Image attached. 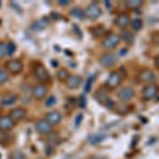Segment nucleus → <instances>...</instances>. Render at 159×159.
<instances>
[{
  "label": "nucleus",
  "instance_id": "22",
  "mask_svg": "<svg viewBox=\"0 0 159 159\" xmlns=\"http://www.w3.org/2000/svg\"><path fill=\"white\" fill-rule=\"evenodd\" d=\"M48 25L47 21L45 19H42V20H37L35 21L34 24L32 25V29L36 30V31H39V30H43Z\"/></svg>",
  "mask_w": 159,
  "mask_h": 159
},
{
  "label": "nucleus",
  "instance_id": "6",
  "mask_svg": "<svg viewBox=\"0 0 159 159\" xmlns=\"http://www.w3.org/2000/svg\"><path fill=\"white\" fill-rule=\"evenodd\" d=\"M136 94V91L133 87L130 86H125V87H122L117 93V97L118 99L120 100L123 103H127V102L132 101L134 99Z\"/></svg>",
  "mask_w": 159,
  "mask_h": 159
},
{
  "label": "nucleus",
  "instance_id": "31",
  "mask_svg": "<svg viewBox=\"0 0 159 159\" xmlns=\"http://www.w3.org/2000/svg\"><path fill=\"white\" fill-rule=\"evenodd\" d=\"M57 3L60 4V6H68V4L70 3V1H69V0H58Z\"/></svg>",
  "mask_w": 159,
  "mask_h": 159
},
{
  "label": "nucleus",
  "instance_id": "19",
  "mask_svg": "<svg viewBox=\"0 0 159 159\" xmlns=\"http://www.w3.org/2000/svg\"><path fill=\"white\" fill-rule=\"evenodd\" d=\"M56 76H57V80L60 82H66L67 81V79L70 76V73H69V71L67 70V69L61 68L60 70L56 72Z\"/></svg>",
  "mask_w": 159,
  "mask_h": 159
},
{
  "label": "nucleus",
  "instance_id": "12",
  "mask_svg": "<svg viewBox=\"0 0 159 159\" xmlns=\"http://www.w3.org/2000/svg\"><path fill=\"white\" fill-rule=\"evenodd\" d=\"M114 24L117 25L119 29H126L127 27L130 24V17L127 13H124V12H121L115 17V20H114Z\"/></svg>",
  "mask_w": 159,
  "mask_h": 159
},
{
  "label": "nucleus",
  "instance_id": "4",
  "mask_svg": "<svg viewBox=\"0 0 159 159\" xmlns=\"http://www.w3.org/2000/svg\"><path fill=\"white\" fill-rule=\"evenodd\" d=\"M117 55L111 52H105L99 57V64L104 68H112L117 64Z\"/></svg>",
  "mask_w": 159,
  "mask_h": 159
},
{
  "label": "nucleus",
  "instance_id": "11",
  "mask_svg": "<svg viewBox=\"0 0 159 159\" xmlns=\"http://www.w3.org/2000/svg\"><path fill=\"white\" fill-rule=\"evenodd\" d=\"M35 130L40 135H49L52 133V125L46 119H39L35 122Z\"/></svg>",
  "mask_w": 159,
  "mask_h": 159
},
{
  "label": "nucleus",
  "instance_id": "21",
  "mask_svg": "<svg viewBox=\"0 0 159 159\" xmlns=\"http://www.w3.org/2000/svg\"><path fill=\"white\" fill-rule=\"evenodd\" d=\"M130 25L134 31H140L143 28V21L140 18H135L134 20H130Z\"/></svg>",
  "mask_w": 159,
  "mask_h": 159
},
{
  "label": "nucleus",
  "instance_id": "5",
  "mask_svg": "<svg viewBox=\"0 0 159 159\" xmlns=\"http://www.w3.org/2000/svg\"><path fill=\"white\" fill-rule=\"evenodd\" d=\"M102 15V9L98 3H90L84 10V16L89 20H97Z\"/></svg>",
  "mask_w": 159,
  "mask_h": 159
},
{
  "label": "nucleus",
  "instance_id": "25",
  "mask_svg": "<svg viewBox=\"0 0 159 159\" xmlns=\"http://www.w3.org/2000/svg\"><path fill=\"white\" fill-rule=\"evenodd\" d=\"M7 82H9V74H7V70L0 68V85H3Z\"/></svg>",
  "mask_w": 159,
  "mask_h": 159
},
{
  "label": "nucleus",
  "instance_id": "17",
  "mask_svg": "<svg viewBox=\"0 0 159 159\" xmlns=\"http://www.w3.org/2000/svg\"><path fill=\"white\" fill-rule=\"evenodd\" d=\"M18 99L19 97L17 93H7L6 96L2 97L0 103L3 105V106H11V105L16 103L18 101Z\"/></svg>",
  "mask_w": 159,
  "mask_h": 159
},
{
  "label": "nucleus",
  "instance_id": "18",
  "mask_svg": "<svg viewBox=\"0 0 159 159\" xmlns=\"http://www.w3.org/2000/svg\"><path fill=\"white\" fill-rule=\"evenodd\" d=\"M143 4L142 0H127L125 2V7L129 10H137Z\"/></svg>",
  "mask_w": 159,
  "mask_h": 159
},
{
  "label": "nucleus",
  "instance_id": "2",
  "mask_svg": "<svg viewBox=\"0 0 159 159\" xmlns=\"http://www.w3.org/2000/svg\"><path fill=\"white\" fill-rule=\"evenodd\" d=\"M121 43V36L116 33H109L102 40V46L106 50H112L116 49L118 46Z\"/></svg>",
  "mask_w": 159,
  "mask_h": 159
},
{
  "label": "nucleus",
  "instance_id": "16",
  "mask_svg": "<svg viewBox=\"0 0 159 159\" xmlns=\"http://www.w3.org/2000/svg\"><path fill=\"white\" fill-rule=\"evenodd\" d=\"M25 115H27V109L24 108V107H16V108L12 109L11 111H10L9 117L11 118L14 122H16V121H20V120L24 119L25 117Z\"/></svg>",
  "mask_w": 159,
  "mask_h": 159
},
{
  "label": "nucleus",
  "instance_id": "13",
  "mask_svg": "<svg viewBox=\"0 0 159 159\" xmlns=\"http://www.w3.org/2000/svg\"><path fill=\"white\" fill-rule=\"evenodd\" d=\"M15 126V122L7 115L0 116V132L7 133L12 130Z\"/></svg>",
  "mask_w": 159,
  "mask_h": 159
},
{
  "label": "nucleus",
  "instance_id": "15",
  "mask_svg": "<svg viewBox=\"0 0 159 159\" xmlns=\"http://www.w3.org/2000/svg\"><path fill=\"white\" fill-rule=\"evenodd\" d=\"M61 118H63L61 117V114L58 111V110H51V111H49L47 115H46L45 119L53 126V125L60 124L61 122Z\"/></svg>",
  "mask_w": 159,
  "mask_h": 159
},
{
  "label": "nucleus",
  "instance_id": "10",
  "mask_svg": "<svg viewBox=\"0 0 159 159\" xmlns=\"http://www.w3.org/2000/svg\"><path fill=\"white\" fill-rule=\"evenodd\" d=\"M48 94V87L45 84L38 83L36 85H34L32 89V97L36 101H42L47 97Z\"/></svg>",
  "mask_w": 159,
  "mask_h": 159
},
{
  "label": "nucleus",
  "instance_id": "28",
  "mask_svg": "<svg viewBox=\"0 0 159 159\" xmlns=\"http://www.w3.org/2000/svg\"><path fill=\"white\" fill-rule=\"evenodd\" d=\"M104 138H105V136H103V135H96V136H92V137H90L89 141H90V143H92V144H97V143L101 142Z\"/></svg>",
  "mask_w": 159,
  "mask_h": 159
},
{
  "label": "nucleus",
  "instance_id": "8",
  "mask_svg": "<svg viewBox=\"0 0 159 159\" xmlns=\"http://www.w3.org/2000/svg\"><path fill=\"white\" fill-rule=\"evenodd\" d=\"M6 69L7 72L11 73L13 75H17L24 70V64L19 60H10L6 63Z\"/></svg>",
  "mask_w": 159,
  "mask_h": 159
},
{
  "label": "nucleus",
  "instance_id": "29",
  "mask_svg": "<svg viewBox=\"0 0 159 159\" xmlns=\"http://www.w3.org/2000/svg\"><path fill=\"white\" fill-rule=\"evenodd\" d=\"M7 55V43L0 42V57H4Z\"/></svg>",
  "mask_w": 159,
  "mask_h": 159
},
{
  "label": "nucleus",
  "instance_id": "30",
  "mask_svg": "<svg viewBox=\"0 0 159 159\" xmlns=\"http://www.w3.org/2000/svg\"><path fill=\"white\" fill-rule=\"evenodd\" d=\"M56 103V98L54 96H50L49 97V99L47 100V101H46V106H53V105H54Z\"/></svg>",
  "mask_w": 159,
  "mask_h": 159
},
{
  "label": "nucleus",
  "instance_id": "20",
  "mask_svg": "<svg viewBox=\"0 0 159 159\" xmlns=\"http://www.w3.org/2000/svg\"><path fill=\"white\" fill-rule=\"evenodd\" d=\"M90 32L94 37H99V36H102V35H105L106 30L104 29L103 25H97V27H94L93 29L90 30Z\"/></svg>",
  "mask_w": 159,
  "mask_h": 159
},
{
  "label": "nucleus",
  "instance_id": "14",
  "mask_svg": "<svg viewBox=\"0 0 159 159\" xmlns=\"http://www.w3.org/2000/svg\"><path fill=\"white\" fill-rule=\"evenodd\" d=\"M66 87L70 90H75L78 89L82 84V78L78 74H73V75H70L67 79V81L65 82Z\"/></svg>",
  "mask_w": 159,
  "mask_h": 159
},
{
  "label": "nucleus",
  "instance_id": "27",
  "mask_svg": "<svg viewBox=\"0 0 159 159\" xmlns=\"http://www.w3.org/2000/svg\"><path fill=\"white\" fill-rule=\"evenodd\" d=\"M16 45L13 42H9L7 43V55H13L14 52L16 51Z\"/></svg>",
  "mask_w": 159,
  "mask_h": 159
},
{
  "label": "nucleus",
  "instance_id": "1",
  "mask_svg": "<svg viewBox=\"0 0 159 159\" xmlns=\"http://www.w3.org/2000/svg\"><path fill=\"white\" fill-rule=\"evenodd\" d=\"M123 81V75L120 73V71H111L109 73L108 78L105 81V88L108 89V90H115L118 87L122 84Z\"/></svg>",
  "mask_w": 159,
  "mask_h": 159
},
{
  "label": "nucleus",
  "instance_id": "23",
  "mask_svg": "<svg viewBox=\"0 0 159 159\" xmlns=\"http://www.w3.org/2000/svg\"><path fill=\"white\" fill-rule=\"evenodd\" d=\"M70 14L75 17V18H79V19H83L84 17H85L84 16V10H82L81 7H79L71 10Z\"/></svg>",
  "mask_w": 159,
  "mask_h": 159
},
{
  "label": "nucleus",
  "instance_id": "9",
  "mask_svg": "<svg viewBox=\"0 0 159 159\" xmlns=\"http://www.w3.org/2000/svg\"><path fill=\"white\" fill-rule=\"evenodd\" d=\"M138 80H139L140 83H144V84H153L156 81V74L154 73V71L152 69H143L138 73Z\"/></svg>",
  "mask_w": 159,
  "mask_h": 159
},
{
  "label": "nucleus",
  "instance_id": "26",
  "mask_svg": "<svg viewBox=\"0 0 159 159\" xmlns=\"http://www.w3.org/2000/svg\"><path fill=\"white\" fill-rule=\"evenodd\" d=\"M10 159H25V155L24 152L17 150V151H14V152L11 153Z\"/></svg>",
  "mask_w": 159,
  "mask_h": 159
},
{
  "label": "nucleus",
  "instance_id": "3",
  "mask_svg": "<svg viewBox=\"0 0 159 159\" xmlns=\"http://www.w3.org/2000/svg\"><path fill=\"white\" fill-rule=\"evenodd\" d=\"M33 74H34L35 79H36L37 81H39L42 84L48 83L51 80L50 73L48 72L47 68L43 65H42V64H37V65L35 66L34 69H33Z\"/></svg>",
  "mask_w": 159,
  "mask_h": 159
},
{
  "label": "nucleus",
  "instance_id": "7",
  "mask_svg": "<svg viewBox=\"0 0 159 159\" xmlns=\"http://www.w3.org/2000/svg\"><path fill=\"white\" fill-rule=\"evenodd\" d=\"M158 93V86L155 83L153 84H148L147 86H144V88L141 91V98L144 101H151L157 96Z\"/></svg>",
  "mask_w": 159,
  "mask_h": 159
},
{
  "label": "nucleus",
  "instance_id": "24",
  "mask_svg": "<svg viewBox=\"0 0 159 159\" xmlns=\"http://www.w3.org/2000/svg\"><path fill=\"white\" fill-rule=\"evenodd\" d=\"M11 141H12L11 136L7 135V133L0 132V143H1L3 147H6L7 144H9Z\"/></svg>",
  "mask_w": 159,
  "mask_h": 159
}]
</instances>
